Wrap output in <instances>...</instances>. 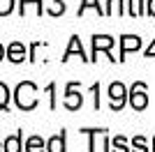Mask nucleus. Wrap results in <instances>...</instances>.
Here are the masks:
<instances>
[{
  "label": "nucleus",
  "mask_w": 155,
  "mask_h": 152,
  "mask_svg": "<svg viewBox=\"0 0 155 152\" xmlns=\"http://www.w3.org/2000/svg\"><path fill=\"white\" fill-rule=\"evenodd\" d=\"M14 99H16V106L23 108V111H32L37 106V88L35 83L23 81L16 85V92H14Z\"/></svg>",
  "instance_id": "obj_1"
},
{
  "label": "nucleus",
  "mask_w": 155,
  "mask_h": 152,
  "mask_svg": "<svg viewBox=\"0 0 155 152\" xmlns=\"http://www.w3.org/2000/svg\"><path fill=\"white\" fill-rule=\"evenodd\" d=\"M130 104L137 111H143V108L148 106V95H146V85L143 83L132 85V90H130Z\"/></svg>",
  "instance_id": "obj_2"
},
{
  "label": "nucleus",
  "mask_w": 155,
  "mask_h": 152,
  "mask_svg": "<svg viewBox=\"0 0 155 152\" xmlns=\"http://www.w3.org/2000/svg\"><path fill=\"white\" fill-rule=\"evenodd\" d=\"M109 99H111V108L114 111H120L125 104V85L123 83H111L109 85Z\"/></svg>",
  "instance_id": "obj_3"
},
{
  "label": "nucleus",
  "mask_w": 155,
  "mask_h": 152,
  "mask_svg": "<svg viewBox=\"0 0 155 152\" xmlns=\"http://www.w3.org/2000/svg\"><path fill=\"white\" fill-rule=\"evenodd\" d=\"M74 88H77V83H70V85H67V92H65V106L70 108V111H77V108H81V104H84V97L79 95Z\"/></svg>",
  "instance_id": "obj_4"
},
{
  "label": "nucleus",
  "mask_w": 155,
  "mask_h": 152,
  "mask_svg": "<svg viewBox=\"0 0 155 152\" xmlns=\"http://www.w3.org/2000/svg\"><path fill=\"white\" fill-rule=\"evenodd\" d=\"M114 42H116V39L109 37V35H95V37H93V55L95 58H93V60H97V51H107V53H109Z\"/></svg>",
  "instance_id": "obj_5"
},
{
  "label": "nucleus",
  "mask_w": 155,
  "mask_h": 152,
  "mask_svg": "<svg viewBox=\"0 0 155 152\" xmlns=\"http://www.w3.org/2000/svg\"><path fill=\"white\" fill-rule=\"evenodd\" d=\"M139 49H141V39L139 37H132V35L120 37V58L118 60H125V55H127L130 51H139Z\"/></svg>",
  "instance_id": "obj_6"
},
{
  "label": "nucleus",
  "mask_w": 155,
  "mask_h": 152,
  "mask_svg": "<svg viewBox=\"0 0 155 152\" xmlns=\"http://www.w3.org/2000/svg\"><path fill=\"white\" fill-rule=\"evenodd\" d=\"M7 58H9L12 62H21V60L26 58V46L21 44V42L9 44V49H7Z\"/></svg>",
  "instance_id": "obj_7"
},
{
  "label": "nucleus",
  "mask_w": 155,
  "mask_h": 152,
  "mask_svg": "<svg viewBox=\"0 0 155 152\" xmlns=\"http://www.w3.org/2000/svg\"><path fill=\"white\" fill-rule=\"evenodd\" d=\"M72 53H79V58L91 60V58H86V53H84V49H81V42H79V37H72V39H70V46H67V51H65V58H63V60H67Z\"/></svg>",
  "instance_id": "obj_8"
},
{
  "label": "nucleus",
  "mask_w": 155,
  "mask_h": 152,
  "mask_svg": "<svg viewBox=\"0 0 155 152\" xmlns=\"http://www.w3.org/2000/svg\"><path fill=\"white\" fill-rule=\"evenodd\" d=\"M46 150H49V152H65V134L60 131L58 136L49 138V143H46Z\"/></svg>",
  "instance_id": "obj_9"
},
{
  "label": "nucleus",
  "mask_w": 155,
  "mask_h": 152,
  "mask_svg": "<svg viewBox=\"0 0 155 152\" xmlns=\"http://www.w3.org/2000/svg\"><path fill=\"white\" fill-rule=\"evenodd\" d=\"M5 152H21V131L5 138Z\"/></svg>",
  "instance_id": "obj_10"
},
{
  "label": "nucleus",
  "mask_w": 155,
  "mask_h": 152,
  "mask_svg": "<svg viewBox=\"0 0 155 152\" xmlns=\"http://www.w3.org/2000/svg\"><path fill=\"white\" fill-rule=\"evenodd\" d=\"M26 152H44V141L39 136H30L26 143Z\"/></svg>",
  "instance_id": "obj_11"
},
{
  "label": "nucleus",
  "mask_w": 155,
  "mask_h": 152,
  "mask_svg": "<svg viewBox=\"0 0 155 152\" xmlns=\"http://www.w3.org/2000/svg\"><path fill=\"white\" fill-rule=\"evenodd\" d=\"M111 145H114V150H111V152H130L127 145H125V138H123V136H116V138L111 141Z\"/></svg>",
  "instance_id": "obj_12"
},
{
  "label": "nucleus",
  "mask_w": 155,
  "mask_h": 152,
  "mask_svg": "<svg viewBox=\"0 0 155 152\" xmlns=\"http://www.w3.org/2000/svg\"><path fill=\"white\" fill-rule=\"evenodd\" d=\"M132 147H134L132 152H148V147H146V138H143V136H137V138L132 141Z\"/></svg>",
  "instance_id": "obj_13"
},
{
  "label": "nucleus",
  "mask_w": 155,
  "mask_h": 152,
  "mask_svg": "<svg viewBox=\"0 0 155 152\" xmlns=\"http://www.w3.org/2000/svg\"><path fill=\"white\" fill-rule=\"evenodd\" d=\"M7 101H9V90L5 83H0V108H7Z\"/></svg>",
  "instance_id": "obj_14"
},
{
  "label": "nucleus",
  "mask_w": 155,
  "mask_h": 152,
  "mask_svg": "<svg viewBox=\"0 0 155 152\" xmlns=\"http://www.w3.org/2000/svg\"><path fill=\"white\" fill-rule=\"evenodd\" d=\"M86 9H97V12L102 14V9H100V5H97V0H84V5L79 7V14H84Z\"/></svg>",
  "instance_id": "obj_15"
},
{
  "label": "nucleus",
  "mask_w": 155,
  "mask_h": 152,
  "mask_svg": "<svg viewBox=\"0 0 155 152\" xmlns=\"http://www.w3.org/2000/svg\"><path fill=\"white\" fill-rule=\"evenodd\" d=\"M14 9V0H0V16H5Z\"/></svg>",
  "instance_id": "obj_16"
},
{
  "label": "nucleus",
  "mask_w": 155,
  "mask_h": 152,
  "mask_svg": "<svg viewBox=\"0 0 155 152\" xmlns=\"http://www.w3.org/2000/svg\"><path fill=\"white\" fill-rule=\"evenodd\" d=\"M114 12H120V0H109V12L107 14H114Z\"/></svg>",
  "instance_id": "obj_17"
},
{
  "label": "nucleus",
  "mask_w": 155,
  "mask_h": 152,
  "mask_svg": "<svg viewBox=\"0 0 155 152\" xmlns=\"http://www.w3.org/2000/svg\"><path fill=\"white\" fill-rule=\"evenodd\" d=\"M146 58H153L155 60V39H153V44L148 46V51H146Z\"/></svg>",
  "instance_id": "obj_18"
},
{
  "label": "nucleus",
  "mask_w": 155,
  "mask_h": 152,
  "mask_svg": "<svg viewBox=\"0 0 155 152\" xmlns=\"http://www.w3.org/2000/svg\"><path fill=\"white\" fill-rule=\"evenodd\" d=\"M148 14L155 16V0H148Z\"/></svg>",
  "instance_id": "obj_19"
},
{
  "label": "nucleus",
  "mask_w": 155,
  "mask_h": 152,
  "mask_svg": "<svg viewBox=\"0 0 155 152\" xmlns=\"http://www.w3.org/2000/svg\"><path fill=\"white\" fill-rule=\"evenodd\" d=\"M5 58V49H2V44H0V60Z\"/></svg>",
  "instance_id": "obj_20"
},
{
  "label": "nucleus",
  "mask_w": 155,
  "mask_h": 152,
  "mask_svg": "<svg viewBox=\"0 0 155 152\" xmlns=\"http://www.w3.org/2000/svg\"><path fill=\"white\" fill-rule=\"evenodd\" d=\"M153 152H155V138H153Z\"/></svg>",
  "instance_id": "obj_21"
}]
</instances>
